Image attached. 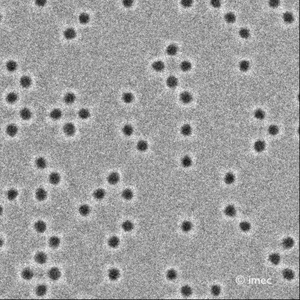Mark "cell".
<instances>
[{
    "mask_svg": "<svg viewBox=\"0 0 300 300\" xmlns=\"http://www.w3.org/2000/svg\"><path fill=\"white\" fill-rule=\"evenodd\" d=\"M61 276V272L57 267H52L48 272V277L52 281L58 280Z\"/></svg>",
    "mask_w": 300,
    "mask_h": 300,
    "instance_id": "obj_1",
    "label": "cell"
},
{
    "mask_svg": "<svg viewBox=\"0 0 300 300\" xmlns=\"http://www.w3.org/2000/svg\"><path fill=\"white\" fill-rule=\"evenodd\" d=\"M63 131L67 136H72L76 132V127L72 122H67L64 125Z\"/></svg>",
    "mask_w": 300,
    "mask_h": 300,
    "instance_id": "obj_2",
    "label": "cell"
},
{
    "mask_svg": "<svg viewBox=\"0 0 300 300\" xmlns=\"http://www.w3.org/2000/svg\"><path fill=\"white\" fill-rule=\"evenodd\" d=\"M6 134L11 137H15L18 132V128L14 124H8L6 128Z\"/></svg>",
    "mask_w": 300,
    "mask_h": 300,
    "instance_id": "obj_3",
    "label": "cell"
},
{
    "mask_svg": "<svg viewBox=\"0 0 300 300\" xmlns=\"http://www.w3.org/2000/svg\"><path fill=\"white\" fill-rule=\"evenodd\" d=\"M107 181L108 183L110 185H116L120 181V175L117 172H111L107 176Z\"/></svg>",
    "mask_w": 300,
    "mask_h": 300,
    "instance_id": "obj_4",
    "label": "cell"
},
{
    "mask_svg": "<svg viewBox=\"0 0 300 300\" xmlns=\"http://www.w3.org/2000/svg\"><path fill=\"white\" fill-rule=\"evenodd\" d=\"M35 231L39 234H43L46 230L47 225L43 221H38L34 224Z\"/></svg>",
    "mask_w": 300,
    "mask_h": 300,
    "instance_id": "obj_5",
    "label": "cell"
},
{
    "mask_svg": "<svg viewBox=\"0 0 300 300\" xmlns=\"http://www.w3.org/2000/svg\"><path fill=\"white\" fill-rule=\"evenodd\" d=\"M19 117L24 120H29L31 118L32 116V111H31L28 108L25 107L21 109L19 113Z\"/></svg>",
    "mask_w": 300,
    "mask_h": 300,
    "instance_id": "obj_6",
    "label": "cell"
},
{
    "mask_svg": "<svg viewBox=\"0 0 300 300\" xmlns=\"http://www.w3.org/2000/svg\"><path fill=\"white\" fill-rule=\"evenodd\" d=\"M19 83L22 88L27 89L32 84V79L28 76H23L20 78Z\"/></svg>",
    "mask_w": 300,
    "mask_h": 300,
    "instance_id": "obj_7",
    "label": "cell"
},
{
    "mask_svg": "<svg viewBox=\"0 0 300 300\" xmlns=\"http://www.w3.org/2000/svg\"><path fill=\"white\" fill-rule=\"evenodd\" d=\"M34 259H35V261H36L38 264H44L45 263H46L48 260V256L44 252L40 251L35 255Z\"/></svg>",
    "mask_w": 300,
    "mask_h": 300,
    "instance_id": "obj_8",
    "label": "cell"
},
{
    "mask_svg": "<svg viewBox=\"0 0 300 300\" xmlns=\"http://www.w3.org/2000/svg\"><path fill=\"white\" fill-rule=\"evenodd\" d=\"M48 179H49V182L52 185H58V183L60 182L61 178V175L59 173L56 172H53L50 173V175H49Z\"/></svg>",
    "mask_w": 300,
    "mask_h": 300,
    "instance_id": "obj_9",
    "label": "cell"
},
{
    "mask_svg": "<svg viewBox=\"0 0 300 300\" xmlns=\"http://www.w3.org/2000/svg\"><path fill=\"white\" fill-rule=\"evenodd\" d=\"M181 101L183 104H188L192 100V96L187 91H184L179 96Z\"/></svg>",
    "mask_w": 300,
    "mask_h": 300,
    "instance_id": "obj_10",
    "label": "cell"
},
{
    "mask_svg": "<svg viewBox=\"0 0 300 300\" xmlns=\"http://www.w3.org/2000/svg\"><path fill=\"white\" fill-rule=\"evenodd\" d=\"M48 193L43 188H39L35 192V197L39 201H44L47 198Z\"/></svg>",
    "mask_w": 300,
    "mask_h": 300,
    "instance_id": "obj_11",
    "label": "cell"
},
{
    "mask_svg": "<svg viewBox=\"0 0 300 300\" xmlns=\"http://www.w3.org/2000/svg\"><path fill=\"white\" fill-rule=\"evenodd\" d=\"M107 276L111 281H116L120 277V272L116 268H112L109 270Z\"/></svg>",
    "mask_w": 300,
    "mask_h": 300,
    "instance_id": "obj_12",
    "label": "cell"
},
{
    "mask_svg": "<svg viewBox=\"0 0 300 300\" xmlns=\"http://www.w3.org/2000/svg\"><path fill=\"white\" fill-rule=\"evenodd\" d=\"M21 276L24 280L29 281V280H31L33 278V276H34V272L31 268L27 267V268H24L22 270V272H21Z\"/></svg>",
    "mask_w": 300,
    "mask_h": 300,
    "instance_id": "obj_13",
    "label": "cell"
},
{
    "mask_svg": "<svg viewBox=\"0 0 300 300\" xmlns=\"http://www.w3.org/2000/svg\"><path fill=\"white\" fill-rule=\"evenodd\" d=\"M35 164L36 167L39 169H44L48 165L46 159L42 156H39L35 160Z\"/></svg>",
    "mask_w": 300,
    "mask_h": 300,
    "instance_id": "obj_14",
    "label": "cell"
},
{
    "mask_svg": "<svg viewBox=\"0 0 300 300\" xmlns=\"http://www.w3.org/2000/svg\"><path fill=\"white\" fill-rule=\"evenodd\" d=\"M76 100V96L72 92H68L63 97V101L66 105H72Z\"/></svg>",
    "mask_w": 300,
    "mask_h": 300,
    "instance_id": "obj_15",
    "label": "cell"
},
{
    "mask_svg": "<svg viewBox=\"0 0 300 300\" xmlns=\"http://www.w3.org/2000/svg\"><path fill=\"white\" fill-rule=\"evenodd\" d=\"M63 36L65 39L67 40H72L76 37V32L73 28H67L63 32Z\"/></svg>",
    "mask_w": 300,
    "mask_h": 300,
    "instance_id": "obj_16",
    "label": "cell"
},
{
    "mask_svg": "<svg viewBox=\"0 0 300 300\" xmlns=\"http://www.w3.org/2000/svg\"><path fill=\"white\" fill-rule=\"evenodd\" d=\"M265 148H266V143L264 141L261 139L257 140L253 145V148L257 152H263L265 150Z\"/></svg>",
    "mask_w": 300,
    "mask_h": 300,
    "instance_id": "obj_17",
    "label": "cell"
},
{
    "mask_svg": "<svg viewBox=\"0 0 300 300\" xmlns=\"http://www.w3.org/2000/svg\"><path fill=\"white\" fill-rule=\"evenodd\" d=\"M166 84L167 86L171 89L175 88L178 86V79L174 76H170L167 79Z\"/></svg>",
    "mask_w": 300,
    "mask_h": 300,
    "instance_id": "obj_18",
    "label": "cell"
},
{
    "mask_svg": "<svg viewBox=\"0 0 300 300\" xmlns=\"http://www.w3.org/2000/svg\"><path fill=\"white\" fill-rule=\"evenodd\" d=\"M152 68L155 72H161L165 69V64L161 61H156L152 64Z\"/></svg>",
    "mask_w": 300,
    "mask_h": 300,
    "instance_id": "obj_19",
    "label": "cell"
},
{
    "mask_svg": "<svg viewBox=\"0 0 300 300\" xmlns=\"http://www.w3.org/2000/svg\"><path fill=\"white\" fill-rule=\"evenodd\" d=\"M120 239L116 236H111L107 242V244L109 245V246L113 249L117 247L120 245Z\"/></svg>",
    "mask_w": 300,
    "mask_h": 300,
    "instance_id": "obj_20",
    "label": "cell"
},
{
    "mask_svg": "<svg viewBox=\"0 0 300 300\" xmlns=\"http://www.w3.org/2000/svg\"><path fill=\"white\" fill-rule=\"evenodd\" d=\"M90 211H91V209L90 206L86 204H84L80 206L78 209V212L79 214L82 216H88L90 213Z\"/></svg>",
    "mask_w": 300,
    "mask_h": 300,
    "instance_id": "obj_21",
    "label": "cell"
},
{
    "mask_svg": "<svg viewBox=\"0 0 300 300\" xmlns=\"http://www.w3.org/2000/svg\"><path fill=\"white\" fill-rule=\"evenodd\" d=\"M282 19L285 24H290L294 22V17L291 12H290L289 11H287V12H285L283 14Z\"/></svg>",
    "mask_w": 300,
    "mask_h": 300,
    "instance_id": "obj_22",
    "label": "cell"
},
{
    "mask_svg": "<svg viewBox=\"0 0 300 300\" xmlns=\"http://www.w3.org/2000/svg\"><path fill=\"white\" fill-rule=\"evenodd\" d=\"M106 191L105 189L102 188H98L96 189L93 192V197L97 200H101L105 198L106 196Z\"/></svg>",
    "mask_w": 300,
    "mask_h": 300,
    "instance_id": "obj_23",
    "label": "cell"
},
{
    "mask_svg": "<svg viewBox=\"0 0 300 300\" xmlns=\"http://www.w3.org/2000/svg\"><path fill=\"white\" fill-rule=\"evenodd\" d=\"M282 276L286 280L291 281L294 278L295 274L292 270L289 268H285L282 272Z\"/></svg>",
    "mask_w": 300,
    "mask_h": 300,
    "instance_id": "obj_24",
    "label": "cell"
},
{
    "mask_svg": "<svg viewBox=\"0 0 300 300\" xmlns=\"http://www.w3.org/2000/svg\"><path fill=\"white\" fill-rule=\"evenodd\" d=\"M49 116L53 120H58L62 116V111L59 109H54L50 111Z\"/></svg>",
    "mask_w": 300,
    "mask_h": 300,
    "instance_id": "obj_25",
    "label": "cell"
},
{
    "mask_svg": "<svg viewBox=\"0 0 300 300\" xmlns=\"http://www.w3.org/2000/svg\"><path fill=\"white\" fill-rule=\"evenodd\" d=\"M18 99V96L15 92H10L6 96V101L8 104H14L16 103Z\"/></svg>",
    "mask_w": 300,
    "mask_h": 300,
    "instance_id": "obj_26",
    "label": "cell"
},
{
    "mask_svg": "<svg viewBox=\"0 0 300 300\" xmlns=\"http://www.w3.org/2000/svg\"><path fill=\"white\" fill-rule=\"evenodd\" d=\"M61 244V239L58 236H52L49 240V245L51 248L56 249Z\"/></svg>",
    "mask_w": 300,
    "mask_h": 300,
    "instance_id": "obj_27",
    "label": "cell"
},
{
    "mask_svg": "<svg viewBox=\"0 0 300 300\" xmlns=\"http://www.w3.org/2000/svg\"><path fill=\"white\" fill-rule=\"evenodd\" d=\"M48 291V288L46 285L44 284H40L38 285L35 289L36 294L39 297H43L46 294Z\"/></svg>",
    "mask_w": 300,
    "mask_h": 300,
    "instance_id": "obj_28",
    "label": "cell"
},
{
    "mask_svg": "<svg viewBox=\"0 0 300 300\" xmlns=\"http://www.w3.org/2000/svg\"><path fill=\"white\" fill-rule=\"evenodd\" d=\"M136 148L139 152H145L148 148V144L144 139H141L137 143Z\"/></svg>",
    "mask_w": 300,
    "mask_h": 300,
    "instance_id": "obj_29",
    "label": "cell"
},
{
    "mask_svg": "<svg viewBox=\"0 0 300 300\" xmlns=\"http://www.w3.org/2000/svg\"><path fill=\"white\" fill-rule=\"evenodd\" d=\"M18 67L17 62L14 61H8L6 63V71L9 72H14L16 71Z\"/></svg>",
    "mask_w": 300,
    "mask_h": 300,
    "instance_id": "obj_30",
    "label": "cell"
},
{
    "mask_svg": "<svg viewBox=\"0 0 300 300\" xmlns=\"http://www.w3.org/2000/svg\"><path fill=\"white\" fill-rule=\"evenodd\" d=\"M282 245L284 248L286 249H289L292 248L294 245V239L290 237H287L284 238L282 242Z\"/></svg>",
    "mask_w": 300,
    "mask_h": 300,
    "instance_id": "obj_31",
    "label": "cell"
},
{
    "mask_svg": "<svg viewBox=\"0 0 300 300\" xmlns=\"http://www.w3.org/2000/svg\"><path fill=\"white\" fill-rule=\"evenodd\" d=\"M178 46L175 44L169 45L166 48V53L169 56H175L178 53Z\"/></svg>",
    "mask_w": 300,
    "mask_h": 300,
    "instance_id": "obj_32",
    "label": "cell"
},
{
    "mask_svg": "<svg viewBox=\"0 0 300 300\" xmlns=\"http://www.w3.org/2000/svg\"><path fill=\"white\" fill-rule=\"evenodd\" d=\"M224 212L228 216L234 217L236 214V209L234 205H229L225 208Z\"/></svg>",
    "mask_w": 300,
    "mask_h": 300,
    "instance_id": "obj_33",
    "label": "cell"
},
{
    "mask_svg": "<svg viewBox=\"0 0 300 300\" xmlns=\"http://www.w3.org/2000/svg\"><path fill=\"white\" fill-rule=\"evenodd\" d=\"M134 227V225L133 223L131 221H129V220L124 221L122 224V230L125 232H127L133 230Z\"/></svg>",
    "mask_w": 300,
    "mask_h": 300,
    "instance_id": "obj_34",
    "label": "cell"
},
{
    "mask_svg": "<svg viewBox=\"0 0 300 300\" xmlns=\"http://www.w3.org/2000/svg\"><path fill=\"white\" fill-rule=\"evenodd\" d=\"M269 261L274 265H277L281 261V256L277 253H272L268 257Z\"/></svg>",
    "mask_w": 300,
    "mask_h": 300,
    "instance_id": "obj_35",
    "label": "cell"
},
{
    "mask_svg": "<svg viewBox=\"0 0 300 300\" xmlns=\"http://www.w3.org/2000/svg\"><path fill=\"white\" fill-rule=\"evenodd\" d=\"M6 196V198L8 200L12 201V200H15L18 197V192L17 189L12 188V189H9L7 191Z\"/></svg>",
    "mask_w": 300,
    "mask_h": 300,
    "instance_id": "obj_36",
    "label": "cell"
},
{
    "mask_svg": "<svg viewBox=\"0 0 300 300\" xmlns=\"http://www.w3.org/2000/svg\"><path fill=\"white\" fill-rule=\"evenodd\" d=\"M90 15L88 14L85 13V12L81 13L78 17L79 22H80L81 24H83V25L88 24L90 21Z\"/></svg>",
    "mask_w": 300,
    "mask_h": 300,
    "instance_id": "obj_37",
    "label": "cell"
},
{
    "mask_svg": "<svg viewBox=\"0 0 300 300\" xmlns=\"http://www.w3.org/2000/svg\"><path fill=\"white\" fill-rule=\"evenodd\" d=\"M122 198L126 200H130L133 199L134 196V193L132 190L130 189H124L122 193Z\"/></svg>",
    "mask_w": 300,
    "mask_h": 300,
    "instance_id": "obj_38",
    "label": "cell"
},
{
    "mask_svg": "<svg viewBox=\"0 0 300 300\" xmlns=\"http://www.w3.org/2000/svg\"><path fill=\"white\" fill-rule=\"evenodd\" d=\"M122 133L124 135L127 137L131 135L134 133L133 127L131 125L128 124L124 125L122 127Z\"/></svg>",
    "mask_w": 300,
    "mask_h": 300,
    "instance_id": "obj_39",
    "label": "cell"
},
{
    "mask_svg": "<svg viewBox=\"0 0 300 300\" xmlns=\"http://www.w3.org/2000/svg\"><path fill=\"white\" fill-rule=\"evenodd\" d=\"M122 100L126 104L131 103L133 101L134 95L131 92H125L122 95Z\"/></svg>",
    "mask_w": 300,
    "mask_h": 300,
    "instance_id": "obj_40",
    "label": "cell"
},
{
    "mask_svg": "<svg viewBox=\"0 0 300 300\" xmlns=\"http://www.w3.org/2000/svg\"><path fill=\"white\" fill-rule=\"evenodd\" d=\"M78 116L82 120H86L90 116V112L87 109H81L78 112Z\"/></svg>",
    "mask_w": 300,
    "mask_h": 300,
    "instance_id": "obj_41",
    "label": "cell"
},
{
    "mask_svg": "<svg viewBox=\"0 0 300 300\" xmlns=\"http://www.w3.org/2000/svg\"><path fill=\"white\" fill-rule=\"evenodd\" d=\"M192 131L191 126L188 124H185L181 128V133L184 136H188L191 135Z\"/></svg>",
    "mask_w": 300,
    "mask_h": 300,
    "instance_id": "obj_42",
    "label": "cell"
},
{
    "mask_svg": "<svg viewBox=\"0 0 300 300\" xmlns=\"http://www.w3.org/2000/svg\"><path fill=\"white\" fill-rule=\"evenodd\" d=\"M236 19V15L232 12H228L225 14L224 16V19L228 24H233L235 22Z\"/></svg>",
    "mask_w": 300,
    "mask_h": 300,
    "instance_id": "obj_43",
    "label": "cell"
},
{
    "mask_svg": "<svg viewBox=\"0 0 300 300\" xmlns=\"http://www.w3.org/2000/svg\"><path fill=\"white\" fill-rule=\"evenodd\" d=\"M181 293L184 297H188L191 296V294H192V289L189 285H183L181 287Z\"/></svg>",
    "mask_w": 300,
    "mask_h": 300,
    "instance_id": "obj_44",
    "label": "cell"
},
{
    "mask_svg": "<svg viewBox=\"0 0 300 300\" xmlns=\"http://www.w3.org/2000/svg\"><path fill=\"white\" fill-rule=\"evenodd\" d=\"M181 165H182V167H185V168H188V167H191L192 164V159L191 158L190 156H182V158H181Z\"/></svg>",
    "mask_w": 300,
    "mask_h": 300,
    "instance_id": "obj_45",
    "label": "cell"
},
{
    "mask_svg": "<svg viewBox=\"0 0 300 300\" xmlns=\"http://www.w3.org/2000/svg\"><path fill=\"white\" fill-rule=\"evenodd\" d=\"M239 69L242 72H247L250 68V63L246 60H243L240 62L239 64Z\"/></svg>",
    "mask_w": 300,
    "mask_h": 300,
    "instance_id": "obj_46",
    "label": "cell"
},
{
    "mask_svg": "<svg viewBox=\"0 0 300 300\" xmlns=\"http://www.w3.org/2000/svg\"><path fill=\"white\" fill-rule=\"evenodd\" d=\"M177 276H178V273L175 270L172 268V269H169V270L167 271L166 277H167L168 280H169L170 281L175 280L176 278H177Z\"/></svg>",
    "mask_w": 300,
    "mask_h": 300,
    "instance_id": "obj_47",
    "label": "cell"
},
{
    "mask_svg": "<svg viewBox=\"0 0 300 300\" xmlns=\"http://www.w3.org/2000/svg\"><path fill=\"white\" fill-rule=\"evenodd\" d=\"M224 181L226 184H232L235 181V176L233 173L228 172L225 176Z\"/></svg>",
    "mask_w": 300,
    "mask_h": 300,
    "instance_id": "obj_48",
    "label": "cell"
},
{
    "mask_svg": "<svg viewBox=\"0 0 300 300\" xmlns=\"http://www.w3.org/2000/svg\"><path fill=\"white\" fill-rule=\"evenodd\" d=\"M192 223L188 221H184L181 225V229L184 232H189V231L192 230Z\"/></svg>",
    "mask_w": 300,
    "mask_h": 300,
    "instance_id": "obj_49",
    "label": "cell"
},
{
    "mask_svg": "<svg viewBox=\"0 0 300 300\" xmlns=\"http://www.w3.org/2000/svg\"><path fill=\"white\" fill-rule=\"evenodd\" d=\"M239 36L243 39H247L250 37V31L246 28H242L239 31Z\"/></svg>",
    "mask_w": 300,
    "mask_h": 300,
    "instance_id": "obj_50",
    "label": "cell"
},
{
    "mask_svg": "<svg viewBox=\"0 0 300 300\" xmlns=\"http://www.w3.org/2000/svg\"><path fill=\"white\" fill-rule=\"evenodd\" d=\"M253 115H254V117H255V118L259 120H263L266 116V114L264 111L260 109H258L256 110L254 112Z\"/></svg>",
    "mask_w": 300,
    "mask_h": 300,
    "instance_id": "obj_51",
    "label": "cell"
},
{
    "mask_svg": "<svg viewBox=\"0 0 300 300\" xmlns=\"http://www.w3.org/2000/svg\"><path fill=\"white\" fill-rule=\"evenodd\" d=\"M192 65L191 62L188 61H183L180 64V69L183 72H188L191 70Z\"/></svg>",
    "mask_w": 300,
    "mask_h": 300,
    "instance_id": "obj_52",
    "label": "cell"
},
{
    "mask_svg": "<svg viewBox=\"0 0 300 300\" xmlns=\"http://www.w3.org/2000/svg\"><path fill=\"white\" fill-rule=\"evenodd\" d=\"M239 228L242 231L246 232L250 230L251 229V225L250 223L247 221H243L240 223Z\"/></svg>",
    "mask_w": 300,
    "mask_h": 300,
    "instance_id": "obj_53",
    "label": "cell"
},
{
    "mask_svg": "<svg viewBox=\"0 0 300 300\" xmlns=\"http://www.w3.org/2000/svg\"><path fill=\"white\" fill-rule=\"evenodd\" d=\"M268 133L271 135H276L278 134L279 128L278 126L274 124H272L268 127Z\"/></svg>",
    "mask_w": 300,
    "mask_h": 300,
    "instance_id": "obj_54",
    "label": "cell"
},
{
    "mask_svg": "<svg viewBox=\"0 0 300 300\" xmlns=\"http://www.w3.org/2000/svg\"><path fill=\"white\" fill-rule=\"evenodd\" d=\"M211 291L212 294L214 296H218L221 294V289L218 285H213L211 287Z\"/></svg>",
    "mask_w": 300,
    "mask_h": 300,
    "instance_id": "obj_55",
    "label": "cell"
},
{
    "mask_svg": "<svg viewBox=\"0 0 300 300\" xmlns=\"http://www.w3.org/2000/svg\"><path fill=\"white\" fill-rule=\"evenodd\" d=\"M194 0H181L180 4L183 8H189L193 4Z\"/></svg>",
    "mask_w": 300,
    "mask_h": 300,
    "instance_id": "obj_56",
    "label": "cell"
},
{
    "mask_svg": "<svg viewBox=\"0 0 300 300\" xmlns=\"http://www.w3.org/2000/svg\"><path fill=\"white\" fill-rule=\"evenodd\" d=\"M280 4V0H268V5L272 8H277Z\"/></svg>",
    "mask_w": 300,
    "mask_h": 300,
    "instance_id": "obj_57",
    "label": "cell"
},
{
    "mask_svg": "<svg viewBox=\"0 0 300 300\" xmlns=\"http://www.w3.org/2000/svg\"><path fill=\"white\" fill-rule=\"evenodd\" d=\"M122 3L123 6L128 8L133 6L134 0H122Z\"/></svg>",
    "mask_w": 300,
    "mask_h": 300,
    "instance_id": "obj_58",
    "label": "cell"
},
{
    "mask_svg": "<svg viewBox=\"0 0 300 300\" xmlns=\"http://www.w3.org/2000/svg\"><path fill=\"white\" fill-rule=\"evenodd\" d=\"M211 6L215 8H219L222 4L221 0H210Z\"/></svg>",
    "mask_w": 300,
    "mask_h": 300,
    "instance_id": "obj_59",
    "label": "cell"
},
{
    "mask_svg": "<svg viewBox=\"0 0 300 300\" xmlns=\"http://www.w3.org/2000/svg\"><path fill=\"white\" fill-rule=\"evenodd\" d=\"M47 2V0H35V5L39 7H42L44 6Z\"/></svg>",
    "mask_w": 300,
    "mask_h": 300,
    "instance_id": "obj_60",
    "label": "cell"
},
{
    "mask_svg": "<svg viewBox=\"0 0 300 300\" xmlns=\"http://www.w3.org/2000/svg\"><path fill=\"white\" fill-rule=\"evenodd\" d=\"M4 212V209L2 207V206L0 205V216H1L3 214Z\"/></svg>",
    "mask_w": 300,
    "mask_h": 300,
    "instance_id": "obj_61",
    "label": "cell"
},
{
    "mask_svg": "<svg viewBox=\"0 0 300 300\" xmlns=\"http://www.w3.org/2000/svg\"><path fill=\"white\" fill-rule=\"evenodd\" d=\"M4 245V241L3 240L0 238V248Z\"/></svg>",
    "mask_w": 300,
    "mask_h": 300,
    "instance_id": "obj_62",
    "label": "cell"
},
{
    "mask_svg": "<svg viewBox=\"0 0 300 300\" xmlns=\"http://www.w3.org/2000/svg\"><path fill=\"white\" fill-rule=\"evenodd\" d=\"M1 14H0V21H1Z\"/></svg>",
    "mask_w": 300,
    "mask_h": 300,
    "instance_id": "obj_63",
    "label": "cell"
}]
</instances>
